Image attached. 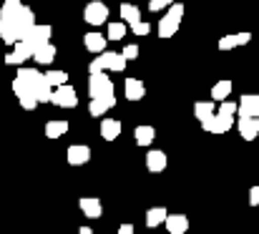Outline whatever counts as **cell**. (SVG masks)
Here are the masks:
<instances>
[{
	"label": "cell",
	"mask_w": 259,
	"mask_h": 234,
	"mask_svg": "<svg viewBox=\"0 0 259 234\" xmlns=\"http://www.w3.org/2000/svg\"><path fill=\"white\" fill-rule=\"evenodd\" d=\"M249 204H252V207H259V186H252V189H249Z\"/></svg>",
	"instance_id": "obj_35"
},
{
	"label": "cell",
	"mask_w": 259,
	"mask_h": 234,
	"mask_svg": "<svg viewBox=\"0 0 259 234\" xmlns=\"http://www.w3.org/2000/svg\"><path fill=\"white\" fill-rule=\"evenodd\" d=\"M83 20L88 25H103L108 20V5L101 3V0H91L83 8Z\"/></svg>",
	"instance_id": "obj_7"
},
{
	"label": "cell",
	"mask_w": 259,
	"mask_h": 234,
	"mask_svg": "<svg viewBox=\"0 0 259 234\" xmlns=\"http://www.w3.org/2000/svg\"><path fill=\"white\" fill-rule=\"evenodd\" d=\"M118 234H136L134 232V224H121V227H118Z\"/></svg>",
	"instance_id": "obj_37"
},
{
	"label": "cell",
	"mask_w": 259,
	"mask_h": 234,
	"mask_svg": "<svg viewBox=\"0 0 259 234\" xmlns=\"http://www.w3.org/2000/svg\"><path fill=\"white\" fill-rule=\"evenodd\" d=\"M51 103H56L58 108H76L78 106V93H76V88L71 83L61 86V88L53 91V101Z\"/></svg>",
	"instance_id": "obj_8"
},
{
	"label": "cell",
	"mask_w": 259,
	"mask_h": 234,
	"mask_svg": "<svg viewBox=\"0 0 259 234\" xmlns=\"http://www.w3.org/2000/svg\"><path fill=\"white\" fill-rule=\"evenodd\" d=\"M134 139H136L139 146H151L154 139H156V129H154V126H136Z\"/></svg>",
	"instance_id": "obj_22"
},
{
	"label": "cell",
	"mask_w": 259,
	"mask_h": 234,
	"mask_svg": "<svg viewBox=\"0 0 259 234\" xmlns=\"http://www.w3.org/2000/svg\"><path fill=\"white\" fill-rule=\"evenodd\" d=\"M126 35V23H108V41H123Z\"/></svg>",
	"instance_id": "obj_29"
},
{
	"label": "cell",
	"mask_w": 259,
	"mask_h": 234,
	"mask_svg": "<svg viewBox=\"0 0 259 234\" xmlns=\"http://www.w3.org/2000/svg\"><path fill=\"white\" fill-rule=\"evenodd\" d=\"M51 35H53V28H51V25H40V23H35V25L25 33L23 43H28V46L33 48V53H35V51H40L43 46L51 43Z\"/></svg>",
	"instance_id": "obj_5"
},
{
	"label": "cell",
	"mask_w": 259,
	"mask_h": 234,
	"mask_svg": "<svg viewBox=\"0 0 259 234\" xmlns=\"http://www.w3.org/2000/svg\"><path fill=\"white\" fill-rule=\"evenodd\" d=\"M13 93H15V98L20 101V106L25 108V111H35L38 108V98H35V93L28 88V83L23 81V78H13Z\"/></svg>",
	"instance_id": "obj_6"
},
{
	"label": "cell",
	"mask_w": 259,
	"mask_h": 234,
	"mask_svg": "<svg viewBox=\"0 0 259 234\" xmlns=\"http://www.w3.org/2000/svg\"><path fill=\"white\" fill-rule=\"evenodd\" d=\"M78 207H81V212L86 214L88 219H98V217L103 214L101 199H96V197H83V199L78 202Z\"/></svg>",
	"instance_id": "obj_15"
},
{
	"label": "cell",
	"mask_w": 259,
	"mask_h": 234,
	"mask_svg": "<svg viewBox=\"0 0 259 234\" xmlns=\"http://www.w3.org/2000/svg\"><path fill=\"white\" fill-rule=\"evenodd\" d=\"M176 0H149V10L151 13H159V10H169Z\"/></svg>",
	"instance_id": "obj_32"
},
{
	"label": "cell",
	"mask_w": 259,
	"mask_h": 234,
	"mask_svg": "<svg viewBox=\"0 0 259 234\" xmlns=\"http://www.w3.org/2000/svg\"><path fill=\"white\" fill-rule=\"evenodd\" d=\"M113 91H116V86H113V81L106 76V73H96V76L88 78V96H91V101L116 98Z\"/></svg>",
	"instance_id": "obj_4"
},
{
	"label": "cell",
	"mask_w": 259,
	"mask_h": 234,
	"mask_svg": "<svg viewBox=\"0 0 259 234\" xmlns=\"http://www.w3.org/2000/svg\"><path fill=\"white\" fill-rule=\"evenodd\" d=\"M217 113L234 119V116L239 113V103H237V101H224V103H219V111H217Z\"/></svg>",
	"instance_id": "obj_30"
},
{
	"label": "cell",
	"mask_w": 259,
	"mask_h": 234,
	"mask_svg": "<svg viewBox=\"0 0 259 234\" xmlns=\"http://www.w3.org/2000/svg\"><path fill=\"white\" fill-rule=\"evenodd\" d=\"M101 136H103L106 141H116V139L121 136V121H116V119H103V121H101Z\"/></svg>",
	"instance_id": "obj_18"
},
{
	"label": "cell",
	"mask_w": 259,
	"mask_h": 234,
	"mask_svg": "<svg viewBox=\"0 0 259 234\" xmlns=\"http://www.w3.org/2000/svg\"><path fill=\"white\" fill-rule=\"evenodd\" d=\"M68 134V121H48L46 124V136L48 139H61Z\"/></svg>",
	"instance_id": "obj_27"
},
{
	"label": "cell",
	"mask_w": 259,
	"mask_h": 234,
	"mask_svg": "<svg viewBox=\"0 0 259 234\" xmlns=\"http://www.w3.org/2000/svg\"><path fill=\"white\" fill-rule=\"evenodd\" d=\"M232 126H234V119L222 116V113H214L211 119H206V121L201 124V129H204V131H209V134H227Z\"/></svg>",
	"instance_id": "obj_9"
},
{
	"label": "cell",
	"mask_w": 259,
	"mask_h": 234,
	"mask_svg": "<svg viewBox=\"0 0 259 234\" xmlns=\"http://www.w3.org/2000/svg\"><path fill=\"white\" fill-rule=\"evenodd\" d=\"M118 13H121V20H126L128 25H134V23L141 20V10H139V5H134V3H121Z\"/></svg>",
	"instance_id": "obj_23"
},
{
	"label": "cell",
	"mask_w": 259,
	"mask_h": 234,
	"mask_svg": "<svg viewBox=\"0 0 259 234\" xmlns=\"http://www.w3.org/2000/svg\"><path fill=\"white\" fill-rule=\"evenodd\" d=\"M78 234H93V229H91V227H81V229H78Z\"/></svg>",
	"instance_id": "obj_38"
},
{
	"label": "cell",
	"mask_w": 259,
	"mask_h": 234,
	"mask_svg": "<svg viewBox=\"0 0 259 234\" xmlns=\"http://www.w3.org/2000/svg\"><path fill=\"white\" fill-rule=\"evenodd\" d=\"M123 93H126L128 101H141L144 93H146V88H144V83H141L139 78H126V83H123Z\"/></svg>",
	"instance_id": "obj_17"
},
{
	"label": "cell",
	"mask_w": 259,
	"mask_h": 234,
	"mask_svg": "<svg viewBox=\"0 0 259 234\" xmlns=\"http://www.w3.org/2000/svg\"><path fill=\"white\" fill-rule=\"evenodd\" d=\"M33 25H35L33 8L23 5L20 0L3 3V8H0V41L5 46H18Z\"/></svg>",
	"instance_id": "obj_1"
},
{
	"label": "cell",
	"mask_w": 259,
	"mask_h": 234,
	"mask_svg": "<svg viewBox=\"0 0 259 234\" xmlns=\"http://www.w3.org/2000/svg\"><path fill=\"white\" fill-rule=\"evenodd\" d=\"M106 43H108V38L101 35V33H86L83 35V46L91 53H106Z\"/></svg>",
	"instance_id": "obj_16"
},
{
	"label": "cell",
	"mask_w": 259,
	"mask_h": 234,
	"mask_svg": "<svg viewBox=\"0 0 259 234\" xmlns=\"http://www.w3.org/2000/svg\"><path fill=\"white\" fill-rule=\"evenodd\" d=\"M15 76L23 78V81L28 83V88L35 93L38 103H48V101H53V88H51V83L46 81V73H40V71H35V68H20Z\"/></svg>",
	"instance_id": "obj_2"
},
{
	"label": "cell",
	"mask_w": 259,
	"mask_h": 234,
	"mask_svg": "<svg viewBox=\"0 0 259 234\" xmlns=\"http://www.w3.org/2000/svg\"><path fill=\"white\" fill-rule=\"evenodd\" d=\"M56 56H58V51H56V46H53V43H48V46H43L40 51H35V56H33V61H35L38 66H51V63L56 61Z\"/></svg>",
	"instance_id": "obj_21"
},
{
	"label": "cell",
	"mask_w": 259,
	"mask_h": 234,
	"mask_svg": "<svg viewBox=\"0 0 259 234\" xmlns=\"http://www.w3.org/2000/svg\"><path fill=\"white\" fill-rule=\"evenodd\" d=\"M166 164H169V159H166L164 151H159V149H151V151L146 154V169H149L151 174L164 171V169H166Z\"/></svg>",
	"instance_id": "obj_14"
},
{
	"label": "cell",
	"mask_w": 259,
	"mask_h": 234,
	"mask_svg": "<svg viewBox=\"0 0 259 234\" xmlns=\"http://www.w3.org/2000/svg\"><path fill=\"white\" fill-rule=\"evenodd\" d=\"M166 219H169V212L164 209V207H151L149 212H146V227H161V224H166Z\"/></svg>",
	"instance_id": "obj_19"
},
{
	"label": "cell",
	"mask_w": 259,
	"mask_h": 234,
	"mask_svg": "<svg viewBox=\"0 0 259 234\" xmlns=\"http://www.w3.org/2000/svg\"><path fill=\"white\" fill-rule=\"evenodd\" d=\"M66 159H68L71 166H83V164L91 161V149H88L86 144H73V146H68Z\"/></svg>",
	"instance_id": "obj_12"
},
{
	"label": "cell",
	"mask_w": 259,
	"mask_h": 234,
	"mask_svg": "<svg viewBox=\"0 0 259 234\" xmlns=\"http://www.w3.org/2000/svg\"><path fill=\"white\" fill-rule=\"evenodd\" d=\"M239 43H237V35H224L222 41H219V51H232V48H237Z\"/></svg>",
	"instance_id": "obj_33"
},
{
	"label": "cell",
	"mask_w": 259,
	"mask_h": 234,
	"mask_svg": "<svg viewBox=\"0 0 259 234\" xmlns=\"http://www.w3.org/2000/svg\"><path fill=\"white\" fill-rule=\"evenodd\" d=\"M113 106H116V98L91 101V103H88V113H91V116H96V119H101V116H106V111H111Z\"/></svg>",
	"instance_id": "obj_24"
},
{
	"label": "cell",
	"mask_w": 259,
	"mask_h": 234,
	"mask_svg": "<svg viewBox=\"0 0 259 234\" xmlns=\"http://www.w3.org/2000/svg\"><path fill=\"white\" fill-rule=\"evenodd\" d=\"M181 18H184V5L181 3H174L171 8L164 13V18L159 20V38H174L179 25H181Z\"/></svg>",
	"instance_id": "obj_3"
},
{
	"label": "cell",
	"mask_w": 259,
	"mask_h": 234,
	"mask_svg": "<svg viewBox=\"0 0 259 234\" xmlns=\"http://www.w3.org/2000/svg\"><path fill=\"white\" fill-rule=\"evenodd\" d=\"M46 81L51 83V88H61V86H68V73L66 71H46Z\"/></svg>",
	"instance_id": "obj_28"
},
{
	"label": "cell",
	"mask_w": 259,
	"mask_h": 234,
	"mask_svg": "<svg viewBox=\"0 0 259 234\" xmlns=\"http://www.w3.org/2000/svg\"><path fill=\"white\" fill-rule=\"evenodd\" d=\"M214 111H217V108H214V101H196V103H194V116H196L201 124H204L206 119H211Z\"/></svg>",
	"instance_id": "obj_26"
},
{
	"label": "cell",
	"mask_w": 259,
	"mask_h": 234,
	"mask_svg": "<svg viewBox=\"0 0 259 234\" xmlns=\"http://www.w3.org/2000/svg\"><path fill=\"white\" fill-rule=\"evenodd\" d=\"M229 93H232V81H217L214 88H211V98L219 101V103L229 101Z\"/></svg>",
	"instance_id": "obj_25"
},
{
	"label": "cell",
	"mask_w": 259,
	"mask_h": 234,
	"mask_svg": "<svg viewBox=\"0 0 259 234\" xmlns=\"http://www.w3.org/2000/svg\"><path fill=\"white\" fill-rule=\"evenodd\" d=\"M121 53H123L126 61H134V58H139V46H136V43H128V46H123Z\"/></svg>",
	"instance_id": "obj_34"
},
{
	"label": "cell",
	"mask_w": 259,
	"mask_h": 234,
	"mask_svg": "<svg viewBox=\"0 0 259 234\" xmlns=\"http://www.w3.org/2000/svg\"><path fill=\"white\" fill-rule=\"evenodd\" d=\"M249 41H252V33H237V43L239 46H247Z\"/></svg>",
	"instance_id": "obj_36"
},
{
	"label": "cell",
	"mask_w": 259,
	"mask_h": 234,
	"mask_svg": "<svg viewBox=\"0 0 259 234\" xmlns=\"http://www.w3.org/2000/svg\"><path fill=\"white\" fill-rule=\"evenodd\" d=\"M128 28H131V33H134V35H139V38H144V35H149V33H151L149 20H139V23H134V25H128Z\"/></svg>",
	"instance_id": "obj_31"
},
{
	"label": "cell",
	"mask_w": 259,
	"mask_h": 234,
	"mask_svg": "<svg viewBox=\"0 0 259 234\" xmlns=\"http://www.w3.org/2000/svg\"><path fill=\"white\" fill-rule=\"evenodd\" d=\"M239 119H259V96L244 93L239 98Z\"/></svg>",
	"instance_id": "obj_10"
},
{
	"label": "cell",
	"mask_w": 259,
	"mask_h": 234,
	"mask_svg": "<svg viewBox=\"0 0 259 234\" xmlns=\"http://www.w3.org/2000/svg\"><path fill=\"white\" fill-rule=\"evenodd\" d=\"M33 56H35V53H33V48H30L28 43H23V41H20V43H18V46H13V51L5 56V63H8V66H20V63H25V61H28V58H33Z\"/></svg>",
	"instance_id": "obj_11"
},
{
	"label": "cell",
	"mask_w": 259,
	"mask_h": 234,
	"mask_svg": "<svg viewBox=\"0 0 259 234\" xmlns=\"http://www.w3.org/2000/svg\"><path fill=\"white\" fill-rule=\"evenodd\" d=\"M189 229V219L184 214H169L166 219V232L169 234H186Z\"/></svg>",
	"instance_id": "obj_20"
},
{
	"label": "cell",
	"mask_w": 259,
	"mask_h": 234,
	"mask_svg": "<svg viewBox=\"0 0 259 234\" xmlns=\"http://www.w3.org/2000/svg\"><path fill=\"white\" fill-rule=\"evenodd\" d=\"M237 129H239V136L244 141H254L259 136V119H239Z\"/></svg>",
	"instance_id": "obj_13"
}]
</instances>
